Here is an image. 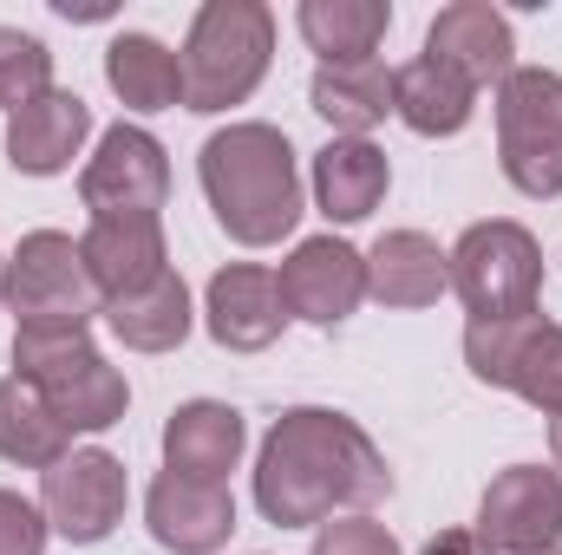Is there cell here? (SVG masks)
<instances>
[{
  "instance_id": "obj_14",
  "label": "cell",
  "mask_w": 562,
  "mask_h": 555,
  "mask_svg": "<svg viewBox=\"0 0 562 555\" xmlns=\"http://www.w3.org/2000/svg\"><path fill=\"white\" fill-rule=\"evenodd\" d=\"M210 340L229 347V353H262L276 347L281 327H288V301H281V275L256 269V262H236L223 275H210Z\"/></svg>"
},
{
  "instance_id": "obj_33",
  "label": "cell",
  "mask_w": 562,
  "mask_h": 555,
  "mask_svg": "<svg viewBox=\"0 0 562 555\" xmlns=\"http://www.w3.org/2000/svg\"><path fill=\"white\" fill-rule=\"evenodd\" d=\"M543 555H562V550H543Z\"/></svg>"
},
{
  "instance_id": "obj_18",
  "label": "cell",
  "mask_w": 562,
  "mask_h": 555,
  "mask_svg": "<svg viewBox=\"0 0 562 555\" xmlns=\"http://www.w3.org/2000/svg\"><path fill=\"white\" fill-rule=\"evenodd\" d=\"M92 132V105L79 99V92H40V99H26L13 118H7V157H13V170H26V177H59L72 157H79V144Z\"/></svg>"
},
{
  "instance_id": "obj_8",
  "label": "cell",
  "mask_w": 562,
  "mask_h": 555,
  "mask_svg": "<svg viewBox=\"0 0 562 555\" xmlns=\"http://www.w3.org/2000/svg\"><path fill=\"white\" fill-rule=\"evenodd\" d=\"M464 360L484 386H504L530 399L537 412H562V327L530 314V320H471L464 327Z\"/></svg>"
},
{
  "instance_id": "obj_32",
  "label": "cell",
  "mask_w": 562,
  "mask_h": 555,
  "mask_svg": "<svg viewBox=\"0 0 562 555\" xmlns=\"http://www.w3.org/2000/svg\"><path fill=\"white\" fill-rule=\"evenodd\" d=\"M0 301H7V256H0Z\"/></svg>"
},
{
  "instance_id": "obj_1",
  "label": "cell",
  "mask_w": 562,
  "mask_h": 555,
  "mask_svg": "<svg viewBox=\"0 0 562 555\" xmlns=\"http://www.w3.org/2000/svg\"><path fill=\"white\" fill-rule=\"evenodd\" d=\"M393 490L380 444L347 412L294 406L276 418L256 457V510L276 530H314L334 510H373Z\"/></svg>"
},
{
  "instance_id": "obj_16",
  "label": "cell",
  "mask_w": 562,
  "mask_h": 555,
  "mask_svg": "<svg viewBox=\"0 0 562 555\" xmlns=\"http://www.w3.org/2000/svg\"><path fill=\"white\" fill-rule=\"evenodd\" d=\"M79 256H86V275H92V287L105 301L144 294L150 281L170 275V249H164V223L157 216H105V223H92Z\"/></svg>"
},
{
  "instance_id": "obj_9",
  "label": "cell",
  "mask_w": 562,
  "mask_h": 555,
  "mask_svg": "<svg viewBox=\"0 0 562 555\" xmlns=\"http://www.w3.org/2000/svg\"><path fill=\"white\" fill-rule=\"evenodd\" d=\"M79 196L92 223L105 216H157L170 196V157L144 125H112L99 138V157L79 170Z\"/></svg>"
},
{
  "instance_id": "obj_31",
  "label": "cell",
  "mask_w": 562,
  "mask_h": 555,
  "mask_svg": "<svg viewBox=\"0 0 562 555\" xmlns=\"http://www.w3.org/2000/svg\"><path fill=\"white\" fill-rule=\"evenodd\" d=\"M550 451H557V464H562V412L550 418Z\"/></svg>"
},
{
  "instance_id": "obj_27",
  "label": "cell",
  "mask_w": 562,
  "mask_h": 555,
  "mask_svg": "<svg viewBox=\"0 0 562 555\" xmlns=\"http://www.w3.org/2000/svg\"><path fill=\"white\" fill-rule=\"evenodd\" d=\"M40 92H53V53L33 39V33H20V26H0V112L13 118L26 99H40Z\"/></svg>"
},
{
  "instance_id": "obj_20",
  "label": "cell",
  "mask_w": 562,
  "mask_h": 555,
  "mask_svg": "<svg viewBox=\"0 0 562 555\" xmlns=\"http://www.w3.org/2000/svg\"><path fill=\"white\" fill-rule=\"evenodd\" d=\"M451 287V256L419 229H386L367 256V294L386 307H431Z\"/></svg>"
},
{
  "instance_id": "obj_2",
  "label": "cell",
  "mask_w": 562,
  "mask_h": 555,
  "mask_svg": "<svg viewBox=\"0 0 562 555\" xmlns=\"http://www.w3.org/2000/svg\"><path fill=\"white\" fill-rule=\"evenodd\" d=\"M203 170V196L216 209V223L243 242V249H269L301 223V170H294V144L276 125H229L203 144L196 157Z\"/></svg>"
},
{
  "instance_id": "obj_12",
  "label": "cell",
  "mask_w": 562,
  "mask_h": 555,
  "mask_svg": "<svg viewBox=\"0 0 562 555\" xmlns=\"http://www.w3.org/2000/svg\"><path fill=\"white\" fill-rule=\"evenodd\" d=\"M281 301H288V314H301L307 327H340V320L367 301V256L347 249L340 236H307V242L281 262Z\"/></svg>"
},
{
  "instance_id": "obj_29",
  "label": "cell",
  "mask_w": 562,
  "mask_h": 555,
  "mask_svg": "<svg viewBox=\"0 0 562 555\" xmlns=\"http://www.w3.org/2000/svg\"><path fill=\"white\" fill-rule=\"evenodd\" d=\"M46 517L20 497V490H0V555H46Z\"/></svg>"
},
{
  "instance_id": "obj_28",
  "label": "cell",
  "mask_w": 562,
  "mask_h": 555,
  "mask_svg": "<svg viewBox=\"0 0 562 555\" xmlns=\"http://www.w3.org/2000/svg\"><path fill=\"white\" fill-rule=\"evenodd\" d=\"M307 555H400V536L373 517H340V523H321Z\"/></svg>"
},
{
  "instance_id": "obj_30",
  "label": "cell",
  "mask_w": 562,
  "mask_h": 555,
  "mask_svg": "<svg viewBox=\"0 0 562 555\" xmlns=\"http://www.w3.org/2000/svg\"><path fill=\"white\" fill-rule=\"evenodd\" d=\"M419 555H491V550L477 543V530H438Z\"/></svg>"
},
{
  "instance_id": "obj_23",
  "label": "cell",
  "mask_w": 562,
  "mask_h": 555,
  "mask_svg": "<svg viewBox=\"0 0 562 555\" xmlns=\"http://www.w3.org/2000/svg\"><path fill=\"white\" fill-rule=\"evenodd\" d=\"M105 79H112V92L132 112H170V105H183V59L164 39H150V33H119L105 46Z\"/></svg>"
},
{
  "instance_id": "obj_17",
  "label": "cell",
  "mask_w": 562,
  "mask_h": 555,
  "mask_svg": "<svg viewBox=\"0 0 562 555\" xmlns=\"http://www.w3.org/2000/svg\"><path fill=\"white\" fill-rule=\"evenodd\" d=\"M243 444H249V424H243L236 406H223V399H190V406H177L170 424H164V471L196 477V484H223V477L236 471Z\"/></svg>"
},
{
  "instance_id": "obj_13",
  "label": "cell",
  "mask_w": 562,
  "mask_h": 555,
  "mask_svg": "<svg viewBox=\"0 0 562 555\" xmlns=\"http://www.w3.org/2000/svg\"><path fill=\"white\" fill-rule=\"evenodd\" d=\"M144 523L164 550L177 555H216L236 530V497L223 484H196V477H177L164 471L144 497Z\"/></svg>"
},
{
  "instance_id": "obj_22",
  "label": "cell",
  "mask_w": 562,
  "mask_h": 555,
  "mask_svg": "<svg viewBox=\"0 0 562 555\" xmlns=\"http://www.w3.org/2000/svg\"><path fill=\"white\" fill-rule=\"evenodd\" d=\"M294 20H301V39L321 53V66H353V59H373V46L393 26V7L386 0H301Z\"/></svg>"
},
{
  "instance_id": "obj_19",
  "label": "cell",
  "mask_w": 562,
  "mask_h": 555,
  "mask_svg": "<svg viewBox=\"0 0 562 555\" xmlns=\"http://www.w3.org/2000/svg\"><path fill=\"white\" fill-rule=\"evenodd\" d=\"M386 183H393V163L367 138H334L314 157V203L327 223H367L380 209Z\"/></svg>"
},
{
  "instance_id": "obj_3",
  "label": "cell",
  "mask_w": 562,
  "mask_h": 555,
  "mask_svg": "<svg viewBox=\"0 0 562 555\" xmlns=\"http://www.w3.org/2000/svg\"><path fill=\"white\" fill-rule=\"evenodd\" d=\"M13 366L66 431H112L132 406V386L119 366H105V353L92 347V327H20Z\"/></svg>"
},
{
  "instance_id": "obj_24",
  "label": "cell",
  "mask_w": 562,
  "mask_h": 555,
  "mask_svg": "<svg viewBox=\"0 0 562 555\" xmlns=\"http://www.w3.org/2000/svg\"><path fill=\"white\" fill-rule=\"evenodd\" d=\"M314 112L347 132V138H367L386 112H393V72L380 59H353V66H321L314 72Z\"/></svg>"
},
{
  "instance_id": "obj_15",
  "label": "cell",
  "mask_w": 562,
  "mask_h": 555,
  "mask_svg": "<svg viewBox=\"0 0 562 555\" xmlns=\"http://www.w3.org/2000/svg\"><path fill=\"white\" fill-rule=\"evenodd\" d=\"M425 59H438V66H451L464 86H504L510 72H517V39H510V20L497 13V7H484V0H458V7H445L438 20H431V33H425Z\"/></svg>"
},
{
  "instance_id": "obj_7",
  "label": "cell",
  "mask_w": 562,
  "mask_h": 555,
  "mask_svg": "<svg viewBox=\"0 0 562 555\" xmlns=\"http://www.w3.org/2000/svg\"><path fill=\"white\" fill-rule=\"evenodd\" d=\"M7 301L20 327H92V314H105V294L86 275L79 242L59 229L20 236V249L7 256Z\"/></svg>"
},
{
  "instance_id": "obj_6",
  "label": "cell",
  "mask_w": 562,
  "mask_h": 555,
  "mask_svg": "<svg viewBox=\"0 0 562 555\" xmlns=\"http://www.w3.org/2000/svg\"><path fill=\"white\" fill-rule=\"evenodd\" d=\"M497 157L524 196H562V79L517 66L497 86Z\"/></svg>"
},
{
  "instance_id": "obj_26",
  "label": "cell",
  "mask_w": 562,
  "mask_h": 555,
  "mask_svg": "<svg viewBox=\"0 0 562 555\" xmlns=\"http://www.w3.org/2000/svg\"><path fill=\"white\" fill-rule=\"evenodd\" d=\"M105 320H112V333H119L132 353H170V347H183V333H190V287L177 275H164V281H150L144 294L105 301Z\"/></svg>"
},
{
  "instance_id": "obj_10",
  "label": "cell",
  "mask_w": 562,
  "mask_h": 555,
  "mask_svg": "<svg viewBox=\"0 0 562 555\" xmlns=\"http://www.w3.org/2000/svg\"><path fill=\"white\" fill-rule=\"evenodd\" d=\"M562 536V471L543 464H510L491 477L477 503V543L497 555H543Z\"/></svg>"
},
{
  "instance_id": "obj_11",
  "label": "cell",
  "mask_w": 562,
  "mask_h": 555,
  "mask_svg": "<svg viewBox=\"0 0 562 555\" xmlns=\"http://www.w3.org/2000/svg\"><path fill=\"white\" fill-rule=\"evenodd\" d=\"M125 497H132V484L112 451H66L53 471H40L46 523L66 543H105L125 517Z\"/></svg>"
},
{
  "instance_id": "obj_4",
  "label": "cell",
  "mask_w": 562,
  "mask_h": 555,
  "mask_svg": "<svg viewBox=\"0 0 562 555\" xmlns=\"http://www.w3.org/2000/svg\"><path fill=\"white\" fill-rule=\"evenodd\" d=\"M177 59H183V105L190 112H229L269 79L276 13L262 0H210Z\"/></svg>"
},
{
  "instance_id": "obj_21",
  "label": "cell",
  "mask_w": 562,
  "mask_h": 555,
  "mask_svg": "<svg viewBox=\"0 0 562 555\" xmlns=\"http://www.w3.org/2000/svg\"><path fill=\"white\" fill-rule=\"evenodd\" d=\"M393 112L419 138H458L471 125V112H477V86H464L451 66H438V59L419 53L413 66L393 72Z\"/></svg>"
},
{
  "instance_id": "obj_5",
  "label": "cell",
  "mask_w": 562,
  "mask_h": 555,
  "mask_svg": "<svg viewBox=\"0 0 562 555\" xmlns=\"http://www.w3.org/2000/svg\"><path fill=\"white\" fill-rule=\"evenodd\" d=\"M451 287L471 320H530L543 301V249L524 223H471L451 249Z\"/></svg>"
},
{
  "instance_id": "obj_25",
  "label": "cell",
  "mask_w": 562,
  "mask_h": 555,
  "mask_svg": "<svg viewBox=\"0 0 562 555\" xmlns=\"http://www.w3.org/2000/svg\"><path fill=\"white\" fill-rule=\"evenodd\" d=\"M66 424L53 418V406L13 373V380H0V457L7 464H20V471H53L59 457H66Z\"/></svg>"
}]
</instances>
